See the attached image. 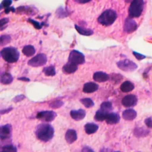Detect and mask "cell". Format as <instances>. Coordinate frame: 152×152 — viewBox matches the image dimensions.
Masks as SVG:
<instances>
[{
    "instance_id": "277c9868",
    "label": "cell",
    "mask_w": 152,
    "mask_h": 152,
    "mask_svg": "<svg viewBox=\"0 0 152 152\" xmlns=\"http://www.w3.org/2000/svg\"><path fill=\"white\" fill-rule=\"evenodd\" d=\"M144 0H132L128 9L129 16L132 18L139 17L144 9Z\"/></svg>"
},
{
    "instance_id": "74e56055",
    "label": "cell",
    "mask_w": 152,
    "mask_h": 152,
    "mask_svg": "<svg viewBox=\"0 0 152 152\" xmlns=\"http://www.w3.org/2000/svg\"><path fill=\"white\" fill-rule=\"evenodd\" d=\"M9 21V20L8 18H2L1 19V21H0V23H1V30L2 31L3 28H4V26L7 23H8Z\"/></svg>"
},
{
    "instance_id": "5bb4252c",
    "label": "cell",
    "mask_w": 152,
    "mask_h": 152,
    "mask_svg": "<svg viewBox=\"0 0 152 152\" xmlns=\"http://www.w3.org/2000/svg\"><path fill=\"white\" fill-rule=\"evenodd\" d=\"M99 88V85L94 82H88L84 84L83 91L85 93H92L97 91Z\"/></svg>"
},
{
    "instance_id": "8992f818",
    "label": "cell",
    "mask_w": 152,
    "mask_h": 152,
    "mask_svg": "<svg viewBox=\"0 0 152 152\" xmlns=\"http://www.w3.org/2000/svg\"><path fill=\"white\" fill-rule=\"evenodd\" d=\"M47 62V56L44 53H39L28 61V65L33 67H39L45 65Z\"/></svg>"
},
{
    "instance_id": "ee69618b",
    "label": "cell",
    "mask_w": 152,
    "mask_h": 152,
    "mask_svg": "<svg viewBox=\"0 0 152 152\" xmlns=\"http://www.w3.org/2000/svg\"><path fill=\"white\" fill-rule=\"evenodd\" d=\"M124 1H125L126 2H131L132 0H124Z\"/></svg>"
},
{
    "instance_id": "836d02e7",
    "label": "cell",
    "mask_w": 152,
    "mask_h": 152,
    "mask_svg": "<svg viewBox=\"0 0 152 152\" xmlns=\"http://www.w3.org/2000/svg\"><path fill=\"white\" fill-rule=\"evenodd\" d=\"M12 4V0H3L1 4V9H2L3 8L5 9L7 7H10V5Z\"/></svg>"
},
{
    "instance_id": "8fae6325",
    "label": "cell",
    "mask_w": 152,
    "mask_h": 152,
    "mask_svg": "<svg viewBox=\"0 0 152 152\" xmlns=\"http://www.w3.org/2000/svg\"><path fill=\"white\" fill-rule=\"evenodd\" d=\"M0 138L1 140H5L9 139L11 137L12 126L10 124H5L1 126Z\"/></svg>"
},
{
    "instance_id": "ab89813d",
    "label": "cell",
    "mask_w": 152,
    "mask_h": 152,
    "mask_svg": "<svg viewBox=\"0 0 152 152\" xmlns=\"http://www.w3.org/2000/svg\"><path fill=\"white\" fill-rule=\"evenodd\" d=\"M12 109V107H9L8 109H2L1 110V114L3 115V114H6L7 113H8L9 112H10L11 110Z\"/></svg>"
},
{
    "instance_id": "f6af8a7d",
    "label": "cell",
    "mask_w": 152,
    "mask_h": 152,
    "mask_svg": "<svg viewBox=\"0 0 152 152\" xmlns=\"http://www.w3.org/2000/svg\"><path fill=\"white\" fill-rule=\"evenodd\" d=\"M15 1H17V0H15Z\"/></svg>"
},
{
    "instance_id": "e0dca14e",
    "label": "cell",
    "mask_w": 152,
    "mask_h": 152,
    "mask_svg": "<svg viewBox=\"0 0 152 152\" xmlns=\"http://www.w3.org/2000/svg\"><path fill=\"white\" fill-rule=\"evenodd\" d=\"M65 138L68 144H72L77 139V132L72 129H69L65 133Z\"/></svg>"
},
{
    "instance_id": "ba28073f",
    "label": "cell",
    "mask_w": 152,
    "mask_h": 152,
    "mask_svg": "<svg viewBox=\"0 0 152 152\" xmlns=\"http://www.w3.org/2000/svg\"><path fill=\"white\" fill-rule=\"evenodd\" d=\"M57 114L52 110H44L39 112L36 115V118L45 122H51L55 119Z\"/></svg>"
},
{
    "instance_id": "f546056e",
    "label": "cell",
    "mask_w": 152,
    "mask_h": 152,
    "mask_svg": "<svg viewBox=\"0 0 152 152\" xmlns=\"http://www.w3.org/2000/svg\"><path fill=\"white\" fill-rule=\"evenodd\" d=\"M0 39H1V41H0L1 46H4L10 42L11 40V37L8 34H4L1 36Z\"/></svg>"
},
{
    "instance_id": "7bdbcfd3",
    "label": "cell",
    "mask_w": 152,
    "mask_h": 152,
    "mask_svg": "<svg viewBox=\"0 0 152 152\" xmlns=\"http://www.w3.org/2000/svg\"><path fill=\"white\" fill-rule=\"evenodd\" d=\"M82 151H93V150H92L90 147H84L81 150Z\"/></svg>"
},
{
    "instance_id": "5b68a950",
    "label": "cell",
    "mask_w": 152,
    "mask_h": 152,
    "mask_svg": "<svg viewBox=\"0 0 152 152\" xmlns=\"http://www.w3.org/2000/svg\"><path fill=\"white\" fill-rule=\"evenodd\" d=\"M116 65L120 69L125 72H132L138 68L135 62L127 59L117 62Z\"/></svg>"
},
{
    "instance_id": "4316f807",
    "label": "cell",
    "mask_w": 152,
    "mask_h": 152,
    "mask_svg": "<svg viewBox=\"0 0 152 152\" xmlns=\"http://www.w3.org/2000/svg\"><path fill=\"white\" fill-rule=\"evenodd\" d=\"M69 14L68 11L66 9L63 8L62 7H59L57 9L56 11V15L58 18H64L67 17Z\"/></svg>"
},
{
    "instance_id": "b9f144b4",
    "label": "cell",
    "mask_w": 152,
    "mask_h": 152,
    "mask_svg": "<svg viewBox=\"0 0 152 152\" xmlns=\"http://www.w3.org/2000/svg\"><path fill=\"white\" fill-rule=\"evenodd\" d=\"M17 80H20V81H30V80L28 78H27V77H22L18 78Z\"/></svg>"
},
{
    "instance_id": "4dcf8cb0",
    "label": "cell",
    "mask_w": 152,
    "mask_h": 152,
    "mask_svg": "<svg viewBox=\"0 0 152 152\" xmlns=\"http://www.w3.org/2000/svg\"><path fill=\"white\" fill-rule=\"evenodd\" d=\"M17 151V148L12 145H5L1 148V151H8V152H16Z\"/></svg>"
},
{
    "instance_id": "d590c367",
    "label": "cell",
    "mask_w": 152,
    "mask_h": 152,
    "mask_svg": "<svg viewBox=\"0 0 152 152\" xmlns=\"http://www.w3.org/2000/svg\"><path fill=\"white\" fill-rule=\"evenodd\" d=\"M25 96L24 94H20V95H17V96H15L13 99L12 101L14 102H20L23 100H24L25 99Z\"/></svg>"
},
{
    "instance_id": "1f68e13d",
    "label": "cell",
    "mask_w": 152,
    "mask_h": 152,
    "mask_svg": "<svg viewBox=\"0 0 152 152\" xmlns=\"http://www.w3.org/2000/svg\"><path fill=\"white\" fill-rule=\"evenodd\" d=\"M64 104V102L60 100H56L49 104V106L52 109H58Z\"/></svg>"
},
{
    "instance_id": "7c38bea8",
    "label": "cell",
    "mask_w": 152,
    "mask_h": 152,
    "mask_svg": "<svg viewBox=\"0 0 152 152\" xmlns=\"http://www.w3.org/2000/svg\"><path fill=\"white\" fill-rule=\"evenodd\" d=\"M86 113L84 109H80L78 110H72L70 111L71 117L75 121H80L84 118Z\"/></svg>"
},
{
    "instance_id": "484cf974",
    "label": "cell",
    "mask_w": 152,
    "mask_h": 152,
    "mask_svg": "<svg viewBox=\"0 0 152 152\" xmlns=\"http://www.w3.org/2000/svg\"><path fill=\"white\" fill-rule=\"evenodd\" d=\"M43 72L46 76H54L56 74L55 66L53 65H50L45 67L43 69Z\"/></svg>"
},
{
    "instance_id": "f1b7e54d",
    "label": "cell",
    "mask_w": 152,
    "mask_h": 152,
    "mask_svg": "<svg viewBox=\"0 0 152 152\" xmlns=\"http://www.w3.org/2000/svg\"><path fill=\"white\" fill-rule=\"evenodd\" d=\"M100 109L107 112H110L112 110V103L108 101L106 102H103L101 105H100Z\"/></svg>"
},
{
    "instance_id": "cb8c5ba5",
    "label": "cell",
    "mask_w": 152,
    "mask_h": 152,
    "mask_svg": "<svg viewBox=\"0 0 152 152\" xmlns=\"http://www.w3.org/2000/svg\"><path fill=\"white\" fill-rule=\"evenodd\" d=\"M22 52L24 55L29 57V56H33L35 53L36 50L33 46L26 45L23 47V48L22 49Z\"/></svg>"
},
{
    "instance_id": "d4e9b609",
    "label": "cell",
    "mask_w": 152,
    "mask_h": 152,
    "mask_svg": "<svg viewBox=\"0 0 152 152\" xmlns=\"http://www.w3.org/2000/svg\"><path fill=\"white\" fill-rule=\"evenodd\" d=\"M134 135L137 137H145L149 133V131L143 128H135L134 129Z\"/></svg>"
},
{
    "instance_id": "8d00e7d4",
    "label": "cell",
    "mask_w": 152,
    "mask_h": 152,
    "mask_svg": "<svg viewBox=\"0 0 152 152\" xmlns=\"http://www.w3.org/2000/svg\"><path fill=\"white\" fill-rule=\"evenodd\" d=\"M144 122H145L146 126H147L148 128H152V118H151V117L147 118L145 119Z\"/></svg>"
},
{
    "instance_id": "603a6c76",
    "label": "cell",
    "mask_w": 152,
    "mask_h": 152,
    "mask_svg": "<svg viewBox=\"0 0 152 152\" xmlns=\"http://www.w3.org/2000/svg\"><path fill=\"white\" fill-rule=\"evenodd\" d=\"M13 81L12 75L8 72H4L1 74V83L3 84H10Z\"/></svg>"
},
{
    "instance_id": "4fadbf2b",
    "label": "cell",
    "mask_w": 152,
    "mask_h": 152,
    "mask_svg": "<svg viewBox=\"0 0 152 152\" xmlns=\"http://www.w3.org/2000/svg\"><path fill=\"white\" fill-rule=\"evenodd\" d=\"M78 69V65L68 62L63 66L62 71L65 74H70L75 72Z\"/></svg>"
},
{
    "instance_id": "9a60e30c",
    "label": "cell",
    "mask_w": 152,
    "mask_h": 152,
    "mask_svg": "<svg viewBox=\"0 0 152 152\" xmlns=\"http://www.w3.org/2000/svg\"><path fill=\"white\" fill-rule=\"evenodd\" d=\"M119 121L120 116L119 115V114L115 112H109L105 119V121L106 122V123L110 125L116 124L118 123Z\"/></svg>"
},
{
    "instance_id": "30bf717a",
    "label": "cell",
    "mask_w": 152,
    "mask_h": 152,
    "mask_svg": "<svg viewBox=\"0 0 152 152\" xmlns=\"http://www.w3.org/2000/svg\"><path fill=\"white\" fill-rule=\"evenodd\" d=\"M138 101L137 96L134 94H128L122 99V104L124 107H129L136 105Z\"/></svg>"
},
{
    "instance_id": "ffe728a7",
    "label": "cell",
    "mask_w": 152,
    "mask_h": 152,
    "mask_svg": "<svg viewBox=\"0 0 152 152\" xmlns=\"http://www.w3.org/2000/svg\"><path fill=\"white\" fill-rule=\"evenodd\" d=\"M134 88V84L129 81H125L122 83L120 86V89L122 92L128 93L132 91Z\"/></svg>"
},
{
    "instance_id": "7a4b0ae2",
    "label": "cell",
    "mask_w": 152,
    "mask_h": 152,
    "mask_svg": "<svg viewBox=\"0 0 152 152\" xmlns=\"http://www.w3.org/2000/svg\"><path fill=\"white\" fill-rule=\"evenodd\" d=\"M117 18V14L115 11L108 9L104 11L98 17L97 21L104 26L112 25Z\"/></svg>"
},
{
    "instance_id": "f35d334b",
    "label": "cell",
    "mask_w": 152,
    "mask_h": 152,
    "mask_svg": "<svg viewBox=\"0 0 152 152\" xmlns=\"http://www.w3.org/2000/svg\"><path fill=\"white\" fill-rule=\"evenodd\" d=\"M4 11H5V13H6V14H8L10 11H12L14 12H15V8L13 7H9L5 8Z\"/></svg>"
},
{
    "instance_id": "2e32d148",
    "label": "cell",
    "mask_w": 152,
    "mask_h": 152,
    "mask_svg": "<svg viewBox=\"0 0 152 152\" xmlns=\"http://www.w3.org/2000/svg\"><path fill=\"white\" fill-rule=\"evenodd\" d=\"M93 78L95 81L103 83L107 81L109 78V76L108 74L103 71H97L94 73Z\"/></svg>"
},
{
    "instance_id": "9c48e42d",
    "label": "cell",
    "mask_w": 152,
    "mask_h": 152,
    "mask_svg": "<svg viewBox=\"0 0 152 152\" xmlns=\"http://www.w3.org/2000/svg\"><path fill=\"white\" fill-rule=\"evenodd\" d=\"M137 28V24L132 17H128L125 19L124 24V30L127 33L134 32Z\"/></svg>"
},
{
    "instance_id": "e575fe53",
    "label": "cell",
    "mask_w": 152,
    "mask_h": 152,
    "mask_svg": "<svg viewBox=\"0 0 152 152\" xmlns=\"http://www.w3.org/2000/svg\"><path fill=\"white\" fill-rule=\"evenodd\" d=\"M132 53H133L134 56L136 58V59H138V60H139V61H140V60H142V59L145 58V55H142V54H141V53H138V52L133 51V52H132Z\"/></svg>"
},
{
    "instance_id": "3957f363",
    "label": "cell",
    "mask_w": 152,
    "mask_h": 152,
    "mask_svg": "<svg viewBox=\"0 0 152 152\" xmlns=\"http://www.w3.org/2000/svg\"><path fill=\"white\" fill-rule=\"evenodd\" d=\"M1 56L6 62L8 63H14L18 60L20 53L14 47H7L4 48L1 50Z\"/></svg>"
},
{
    "instance_id": "d6986e66",
    "label": "cell",
    "mask_w": 152,
    "mask_h": 152,
    "mask_svg": "<svg viewBox=\"0 0 152 152\" xmlns=\"http://www.w3.org/2000/svg\"><path fill=\"white\" fill-rule=\"evenodd\" d=\"M99 129V126L94 123H87L84 125L85 132L87 134H92L95 133Z\"/></svg>"
},
{
    "instance_id": "83f0119b",
    "label": "cell",
    "mask_w": 152,
    "mask_h": 152,
    "mask_svg": "<svg viewBox=\"0 0 152 152\" xmlns=\"http://www.w3.org/2000/svg\"><path fill=\"white\" fill-rule=\"evenodd\" d=\"M80 102L87 108L91 107L94 106V103L90 98H84L80 99Z\"/></svg>"
},
{
    "instance_id": "44dd1931",
    "label": "cell",
    "mask_w": 152,
    "mask_h": 152,
    "mask_svg": "<svg viewBox=\"0 0 152 152\" xmlns=\"http://www.w3.org/2000/svg\"><path fill=\"white\" fill-rule=\"evenodd\" d=\"M75 30L78 31V33L81 35L83 36H91L93 34V30L90 29V28H84L81 26H79L77 24H75L74 26Z\"/></svg>"
},
{
    "instance_id": "6da1fadb",
    "label": "cell",
    "mask_w": 152,
    "mask_h": 152,
    "mask_svg": "<svg viewBox=\"0 0 152 152\" xmlns=\"http://www.w3.org/2000/svg\"><path fill=\"white\" fill-rule=\"evenodd\" d=\"M35 134L37 138L39 140L47 142L53 137L54 129L49 124H41L37 126Z\"/></svg>"
},
{
    "instance_id": "ac0fdd59",
    "label": "cell",
    "mask_w": 152,
    "mask_h": 152,
    "mask_svg": "<svg viewBox=\"0 0 152 152\" xmlns=\"http://www.w3.org/2000/svg\"><path fill=\"white\" fill-rule=\"evenodd\" d=\"M137 112L132 109L125 110L122 112V118L126 121H132L137 117Z\"/></svg>"
},
{
    "instance_id": "52a82bcc",
    "label": "cell",
    "mask_w": 152,
    "mask_h": 152,
    "mask_svg": "<svg viewBox=\"0 0 152 152\" xmlns=\"http://www.w3.org/2000/svg\"><path fill=\"white\" fill-rule=\"evenodd\" d=\"M68 62H72L77 65L83 64L85 62V56L81 52L76 50H73L69 53Z\"/></svg>"
},
{
    "instance_id": "60d3db41",
    "label": "cell",
    "mask_w": 152,
    "mask_h": 152,
    "mask_svg": "<svg viewBox=\"0 0 152 152\" xmlns=\"http://www.w3.org/2000/svg\"><path fill=\"white\" fill-rule=\"evenodd\" d=\"M74 1L80 3V4H85V3H87L88 2H90L91 0H74Z\"/></svg>"
},
{
    "instance_id": "d6a6232c",
    "label": "cell",
    "mask_w": 152,
    "mask_h": 152,
    "mask_svg": "<svg viewBox=\"0 0 152 152\" xmlns=\"http://www.w3.org/2000/svg\"><path fill=\"white\" fill-rule=\"evenodd\" d=\"M29 23H30L31 24H32L33 25V26L36 28V29H40L42 28V26L44 25V23H40L39 22L37 21H35L33 19H31V18H29L27 20Z\"/></svg>"
},
{
    "instance_id": "7402d4cb",
    "label": "cell",
    "mask_w": 152,
    "mask_h": 152,
    "mask_svg": "<svg viewBox=\"0 0 152 152\" xmlns=\"http://www.w3.org/2000/svg\"><path fill=\"white\" fill-rule=\"evenodd\" d=\"M109 112H107L102 109H99L98 110L96 111L95 115L94 116V118L96 121H103L104 120H105L107 114Z\"/></svg>"
}]
</instances>
